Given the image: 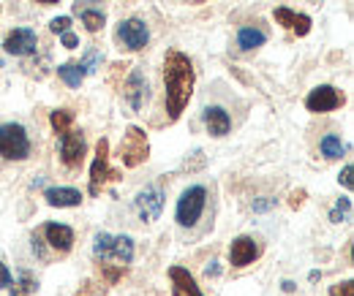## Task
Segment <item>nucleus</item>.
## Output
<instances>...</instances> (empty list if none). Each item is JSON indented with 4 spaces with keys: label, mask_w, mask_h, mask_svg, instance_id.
I'll return each mask as SVG.
<instances>
[{
    "label": "nucleus",
    "mask_w": 354,
    "mask_h": 296,
    "mask_svg": "<svg viewBox=\"0 0 354 296\" xmlns=\"http://www.w3.org/2000/svg\"><path fill=\"white\" fill-rule=\"evenodd\" d=\"M194 82H196V74H194V63L188 55L169 49L167 57H164V87H167V112H169V120H177L183 115V109L188 106L191 95H194Z\"/></svg>",
    "instance_id": "f257e3e1"
},
{
    "label": "nucleus",
    "mask_w": 354,
    "mask_h": 296,
    "mask_svg": "<svg viewBox=\"0 0 354 296\" xmlns=\"http://www.w3.org/2000/svg\"><path fill=\"white\" fill-rule=\"evenodd\" d=\"M33 152L30 136L19 123H3L0 126V158L3 161H28Z\"/></svg>",
    "instance_id": "f03ea898"
},
{
    "label": "nucleus",
    "mask_w": 354,
    "mask_h": 296,
    "mask_svg": "<svg viewBox=\"0 0 354 296\" xmlns=\"http://www.w3.org/2000/svg\"><path fill=\"white\" fill-rule=\"evenodd\" d=\"M207 207V188L205 185H191L180 193L177 199V210H175V220L177 226L183 228H194L202 217V212Z\"/></svg>",
    "instance_id": "7ed1b4c3"
},
{
    "label": "nucleus",
    "mask_w": 354,
    "mask_h": 296,
    "mask_svg": "<svg viewBox=\"0 0 354 296\" xmlns=\"http://www.w3.org/2000/svg\"><path fill=\"white\" fill-rule=\"evenodd\" d=\"M93 255H95V261H118V264L129 266L133 261V239L126 234L112 237V234L101 231V234H95Z\"/></svg>",
    "instance_id": "20e7f679"
},
{
    "label": "nucleus",
    "mask_w": 354,
    "mask_h": 296,
    "mask_svg": "<svg viewBox=\"0 0 354 296\" xmlns=\"http://www.w3.org/2000/svg\"><path fill=\"white\" fill-rule=\"evenodd\" d=\"M120 179V171L109 166V141L101 139L98 147H95V158H93V166H90V182L88 190L90 196H98L109 182Z\"/></svg>",
    "instance_id": "39448f33"
},
{
    "label": "nucleus",
    "mask_w": 354,
    "mask_h": 296,
    "mask_svg": "<svg viewBox=\"0 0 354 296\" xmlns=\"http://www.w3.org/2000/svg\"><path fill=\"white\" fill-rule=\"evenodd\" d=\"M147 155H150L147 133L139 126H129L123 141H120V155H118L120 164H123L126 169H136V166H142V164L147 161Z\"/></svg>",
    "instance_id": "423d86ee"
},
{
    "label": "nucleus",
    "mask_w": 354,
    "mask_h": 296,
    "mask_svg": "<svg viewBox=\"0 0 354 296\" xmlns=\"http://www.w3.org/2000/svg\"><path fill=\"white\" fill-rule=\"evenodd\" d=\"M85 155H88V141L82 130L68 128L66 133H60V161L66 169H80L85 164Z\"/></svg>",
    "instance_id": "0eeeda50"
},
{
    "label": "nucleus",
    "mask_w": 354,
    "mask_h": 296,
    "mask_svg": "<svg viewBox=\"0 0 354 296\" xmlns=\"http://www.w3.org/2000/svg\"><path fill=\"white\" fill-rule=\"evenodd\" d=\"M346 103V95L333 85H319L316 90H310L308 98H306V109L313 115H327V112H335Z\"/></svg>",
    "instance_id": "6e6552de"
},
{
    "label": "nucleus",
    "mask_w": 354,
    "mask_h": 296,
    "mask_svg": "<svg viewBox=\"0 0 354 296\" xmlns=\"http://www.w3.org/2000/svg\"><path fill=\"white\" fill-rule=\"evenodd\" d=\"M164 199H167V196H164V188H161V185H147L145 190H139V193H136V201H133L139 220H142V223L158 220V217H161V210H164Z\"/></svg>",
    "instance_id": "1a4fd4ad"
},
{
    "label": "nucleus",
    "mask_w": 354,
    "mask_h": 296,
    "mask_svg": "<svg viewBox=\"0 0 354 296\" xmlns=\"http://www.w3.org/2000/svg\"><path fill=\"white\" fill-rule=\"evenodd\" d=\"M118 41L123 49H129V52H139V49H145L147 41H150V30H147V25L142 22V19H123L120 25H118Z\"/></svg>",
    "instance_id": "9d476101"
},
{
    "label": "nucleus",
    "mask_w": 354,
    "mask_h": 296,
    "mask_svg": "<svg viewBox=\"0 0 354 296\" xmlns=\"http://www.w3.org/2000/svg\"><path fill=\"white\" fill-rule=\"evenodd\" d=\"M3 49H6L8 55H14V57H28V55H33V52L39 49V36H36V30H30V28H14V30L6 36Z\"/></svg>",
    "instance_id": "9b49d317"
},
{
    "label": "nucleus",
    "mask_w": 354,
    "mask_h": 296,
    "mask_svg": "<svg viewBox=\"0 0 354 296\" xmlns=\"http://www.w3.org/2000/svg\"><path fill=\"white\" fill-rule=\"evenodd\" d=\"M39 237L57 255H66L74 248V231H71V226H63V223H44Z\"/></svg>",
    "instance_id": "f8f14e48"
},
{
    "label": "nucleus",
    "mask_w": 354,
    "mask_h": 296,
    "mask_svg": "<svg viewBox=\"0 0 354 296\" xmlns=\"http://www.w3.org/2000/svg\"><path fill=\"white\" fill-rule=\"evenodd\" d=\"M259 253H262V248H259V242L254 237H237L229 245V264L237 266V269H243V266L254 264L259 258Z\"/></svg>",
    "instance_id": "ddd939ff"
},
{
    "label": "nucleus",
    "mask_w": 354,
    "mask_h": 296,
    "mask_svg": "<svg viewBox=\"0 0 354 296\" xmlns=\"http://www.w3.org/2000/svg\"><path fill=\"white\" fill-rule=\"evenodd\" d=\"M123 98L129 101V106H131L133 112H139V109L145 106V98H147V79H145V74H142L139 68H133L131 74H129V79H126V85H123Z\"/></svg>",
    "instance_id": "4468645a"
},
{
    "label": "nucleus",
    "mask_w": 354,
    "mask_h": 296,
    "mask_svg": "<svg viewBox=\"0 0 354 296\" xmlns=\"http://www.w3.org/2000/svg\"><path fill=\"white\" fill-rule=\"evenodd\" d=\"M275 22L283 25L286 30H292L295 36H308L310 33V17L308 14H297L286 6H278L275 8Z\"/></svg>",
    "instance_id": "2eb2a0df"
},
{
    "label": "nucleus",
    "mask_w": 354,
    "mask_h": 296,
    "mask_svg": "<svg viewBox=\"0 0 354 296\" xmlns=\"http://www.w3.org/2000/svg\"><path fill=\"white\" fill-rule=\"evenodd\" d=\"M169 280H172V294L175 296H205L199 291L194 275L185 266H169Z\"/></svg>",
    "instance_id": "dca6fc26"
},
{
    "label": "nucleus",
    "mask_w": 354,
    "mask_h": 296,
    "mask_svg": "<svg viewBox=\"0 0 354 296\" xmlns=\"http://www.w3.org/2000/svg\"><path fill=\"white\" fill-rule=\"evenodd\" d=\"M205 126H207V133L216 136V139H223L229 130H232V117L226 115L223 106H207L205 115H202Z\"/></svg>",
    "instance_id": "f3484780"
},
{
    "label": "nucleus",
    "mask_w": 354,
    "mask_h": 296,
    "mask_svg": "<svg viewBox=\"0 0 354 296\" xmlns=\"http://www.w3.org/2000/svg\"><path fill=\"white\" fill-rule=\"evenodd\" d=\"M44 199L49 207H80L82 204V190L77 188H46L44 190Z\"/></svg>",
    "instance_id": "a211bd4d"
},
{
    "label": "nucleus",
    "mask_w": 354,
    "mask_h": 296,
    "mask_svg": "<svg viewBox=\"0 0 354 296\" xmlns=\"http://www.w3.org/2000/svg\"><path fill=\"white\" fill-rule=\"evenodd\" d=\"M319 150H322V155H324L327 161H338V158L346 152V144L341 141V136H335V133H327V136H322V141H319Z\"/></svg>",
    "instance_id": "6ab92c4d"
},
{
    "label": "nucleus",
    "mask_w": 354,
    "mask_h": 296,
    "mask_svg": "<svg viewBox=\"0 0 354 296\" xmlns=\"http://www.w3.org/2000/svg\"><path fill=\"white\" fill-rule=\"evenodd\" d=\"M265 41H267V33L259 30V28H243V30L237 33V46H240L243 52H251V49L262 46Z\"/></svg>",
    "instance_id": "aec40b11"
},
{
    "label": "nucleus",
    "mask_w": 354,
    "mask_h": 296,
    "mask_svg": "<svg viewBox=\"0 0 354 296\" xmlns=\"http://www.w3.org/2000/svg\"><path fill=\"white\" fill-rule=\"evenodd\" d=\"M77 14H80V19H82V25L88 28V33H98L104 25H106V17H104V11L101 8H74Z\"/></svg>",
    "instance_id": "412c9836"
},
{
    "label": "nucleus",
    "mask_w": 354,
    "mask_h": 296,
    "mask_svg": "<svg viewBox=\"0 0 354 296\" xmlns=\"http://www.w3.org/2000/svg\"><path fill=\"white\" fill-rule=\"evenodd\" d=\"M98 272H101V277H104L106 286H115L129 272V266L126 264H118V261H98Z\"/></svg>",
    "instance_id": "4be33fe9"
},
{
    "label": "nucleus",
    "mask_w": 354,
    "mask_h": 296,
    "mask_svg": "<svg viewBox=\"0 0 354 296\" xmlns=\"http://www.w3.org/2000/svg\"><path fill=\"white\" fill-rule=\"evenodd\" d=\"M57 77H60L68 87H80L82 82H85V71H82L80 63H63V66L57 68Z\"/></svg>",
    "instance_id": "5701e85b"
},
{
    "label": "nucleus",
    "mask_w": 354,
    "mask_h": 296,
    "mask_svg": "<svg viewBox=\"0 0 354 296\" xmlns=\"http://www.w3.org/2000/svg\"><path fill=\"white\" fill-rule=\"evenodd\" d=\"M74 117H77V115H74L71 109H55V112L49 115V123H52V128H55L57 133H66L68 128L74 126Z\"/></svg>",
    "instance_id": "b1692460"
},
{
    "label": "nucleus",
    "mask_w": 354,
    "mask_h": 296,
    "mask_svg": "<svg viewBox=\"0 0 354 296\" xmlns=\"http://www.w3.org/2000/svg\"><path fill=\"white\" fill-rule=\"evenodd\" d=\"M36 288H39L36 277H33L30 272H19V283L11 286V296H28V294H33Z\"/></svg>",
    "instance_id": "393cba45"
},
{
    "label": "nucleus",
    "mask_w": 354,
    "mask_h": 296,
    "mask_svg": "<svg viewBox=\"0 0 354 296\" xmlns=\"http://www.w3.org/2000/svg\"><path fill=\"white\" fill-rule=\"evenodd\" d=\"M349 215H352V199L344 196V199L335 201V207L330 212V220H333V223H344V220H349Z\"/></svg>",
    "instance_id": "a878e982"
},
{
    "label": "nucleus",
    "mask_w": 354,
    "mask_h": 296,
    "mask_svg": "<svg viewBox=\"0 0 354 296\" xmlns=\"http://www.w3.org/2000/svg\"><path fill=\"white\" fill-rule=\"evenodd\" d=\"M80 66H82V71H85V77H88V74H95V71L101 68V52L90 46L88 52H85V57H82V63H80Z\"/></svg>",
    "instance_id": "bb28decb"
},
{
    "label": "nucleus",
    "mask_w": 354,
    "mask_h": 296,
    "mask_svg": "<svg viewBox=\"0 0 354 296\" xmlns=\"http://www.w3.org/2000/svg\"><path fill=\"white\" fill-rule=\"evenodd\" d=\"M49 30L57 33V36H63L66 30H71V17H55V19L49 22Z\"/></svg>",
    "instance_id": "cd10ccee"
},
{
    "label": "nucleus",
    "mask_w": 354,
    "mask_h": 296,
    "mask_svg": "<svg viewBox=\"0 0 354 296\" xmlns=\"http://www.w3.org/2000/svg\"><path fill=\"white\" fill-rule=\"evenodd\" d=\"M330 296H354V280H344V283H335L330 288Z\"/></svg>",
    "instance_id": "c85d7f7f"
},
{
    "label": "nucleus",
    "mask_w": 354,
    "mask_h": 296,
    "mask_svg": "<svg viewBox=\"0 0 354 296\" xmlns=\"http://www.w3.org/2000/svg\"><path fill=\"white\" fill-rule=\"evenodd\" d=\"M101 294H104V286H95V283H85L77 291V296H101Z\"/></svg>",
    "instance_id": "c756f323"
},
{
    "label": "nucleus",
    "mask_w": 354,
    "mask_h": 296,
    "mask_svg": "<svg viewBox=\"0 0 354 296\" xmlns=\"http://www.w3.org/2000/svg\"><path fill=\"white\" fill-rule=\"evenodd\" d=\"M303 204H306V190H295V193L289 196V207H292V210H300Z\"/></svg>",
    "instance_id": "7c9ffc66"
},
{
    "label": "nucleus",
    "mask_w": 354,
    "mask_h": 296,
    "mask_svg": "<svg viewBox=\"0 0 354 296\" xmlns=\"http://www.w3.org/2000/svg\"><path fill=\"white\" fill-rule=\"evenodd\" d=\"M352 174H354V169H352V166H344V171H341V177H338V179H341V185H344V188H346V190H352V188H354V179H352Z\"/></svg>",
    "instance_id": "2f4dec72"
},
{
    "label": "nucleus",
    "mask_w": 354,
    "mask_h": 296,
    "mask_svg": "<svg viewBox=\"0 0 354 296\" xmlns=\"http://www.w3.org/2000/svg\"><path fill=\"white\" fill-rule=\"evenodd\" d=\"M11 280H14V277H11L8 266H6L3 261H0V288H8V286H11Z\"/></svg>",
    "instance_id": "473e14b6"
},
{
    "label": "nucleus",
    "mask_w": 354,
    "mask_h": 296,
    "mask_svg": "<svg viewBox=\"0 0 354 296\" xmlns=\"http://www.w3.org/2000/svg\"><path fill=\"white\" fill-rule=\"evenodd\" d=\"M63 46H66V49H77V46H80V39H77L71 30H66V33H63Z\"/></svg>",
    "instance_id": "72a5a7b5"
},
{
    "label": "nucleus",
    "mask_w": 354,
    "mask_h": 296,
    "mask_svg": "<svg viewBox=\"0 0 354 296\" xmlns=\"http://www.w3.org/2000/svg\"><path fill=\"white\" fill-rule=\"evenodd\" d=\"M270 207H275V199H259V201H254V212H267Z\"/></svg>",
    "instance_id": "f704fd0d"
},
{
    "label": "nucleus",
    "mask_w": 354,
    "mask_h": 296,
    "mask_svg": "<svg viewBox=\"0 0 354 296\" xmlns=\"http://www.w3.org/2000/svg\"><path fill=\"white\" fill-rule=\"evenodd\" d=\"M281 288H283V294H292V291H295L297 286H295L292 280H283V283H281Z\"/></svg>",
    "instance_id": "c9c22d12"
},
{
    "label": "nucleus",
    "mask_w": 354,
    "mask_h": 296,
    "mask_svg": "<svg viewBox=\"0 0 354 296\" xmlns=\"http://www.w3.org/2000/svg\"><path fill=\"white\" fill-rule=\"evenodd\" d=\"M205 272H207V277H210V275H218V266H216V261H213V266H207Z\"/></svg>",
    "instance_id": "e433bc0d"
},
{
    "label": "nucleus",
    "mask_w": 354,
    "mask_h": 296,
    "mask_svg": "<svg viewBox=\"0 0 354 296\" xmlns=\"http://www.w3.org/2000/svg\"><path fill=\"white\" fill-rule=\"evenodd\" d=\"M319 277H322V272H316V269H313V272H310V275H308V280H310V283H316Z\"/></svg>",
    "instance_id": "4c0bfd02"
},
{
    "label": "nucleus",
    "mask_w": 354,
    "mask_h": 296,
    "mask_svg": "<svg viewBox=\"0 0 354 296\" xmlns=\"http://www.w3.org/2000/svg\"><path fill=\"white\" fill-rule=\"evenodd\" d=\"M39 3H44V6H52V3H60V0H39Z\"/></svg>",
    "instance_id": "58836bf2"
},
{
    "label": "nucleus",
    "mask_w": 354,
    "mask_h": 296,
    "mask_svg": "<svg viewBox=\"0 0 354 296\" xmlns=\"http://www.w3.org/2000/svg\"><path fill=\"white\" fill-rule=\"evenodd\" d=\"M185 3H194V6H199V3H207V0H185Z\"/></svg>",
    "instance_id": "ea45409f"
},
{
    "label": "nucleus",
    "mask_w": 354,
    "mask_h": 296,
    "mask_svg": "<svg viewBox=\"0 0 354 296\" xmlns=\"http://www.w3.org/2000/svg\"><path fill=\"white\" fill-rule=\"evenodd\" d=\"M82 3H101V0H82Z\"/></svg>",
    "instance_id": "a19ab883"
}]
</instances>
